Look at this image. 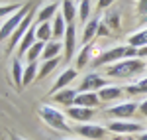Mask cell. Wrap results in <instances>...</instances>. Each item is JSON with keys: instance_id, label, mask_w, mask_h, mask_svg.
Here are the masks:
<instances>
[{"instance_id": "cell-1", "label": "cell", "mask_w": 147, "mask_h": 140, "mask_svg": "<svg viewBox=\"0 0 147 140\" xmlns=\"http://www.w3.org/2000/svg\"><path fill=\"white\" fill-rule=\"evenodd\" d=\"M145 61L143 59H124V61H118V63H112L108 69H106V75L110 77H116V79H129V77H137V75H143L145 73Z\"/></svg>"}, {"instance_id": "cell-2", "label": "cell", "mask_w": 147, "mask_h": 140, "mask_svg": "<svg viewBox=\"0 0 147 140\" xmlns=\"http://www.w3.org/2000/svg\"><path fill=\"white\" fill-rule=\"evenodd\" d=\"M137 57V49L134 46H118L112 47L108 51H104L102 55L92 61L94 67H100V65H112V63H118V61H124V59H131Z\"/></svg>"}, {"instance_id": "cell-3", "label": "cell", "mask_w": 147, "mask_h": 140, "mask_svg": "<svg viewBox=\"0 0 147 140\" xmlns=\"http://www.w3.org/2000/svg\"><path fill=\"white\" fill-rule=\"evenodd\" d=\"M39 117H41V120L45 122L47 126H51V128L59 130V132H71V126L67 124V120H65V115L61 113V111H57V109H53V107L49 105H41L39 107Z\"/></svg>"}, {"instance_id": "cell-4", "label": "cell", "mask_w": 147, "mask_h": 140, "mask_svg": "<svg viewBox=\"0 0 147 140\" xmlns=\"http://www.w3.org/2000/svg\"><path fill=\"white\" fill-rule=\"evenodd\" d=\"M28 14H30V4L26 2V4H24L20 10H18V12H14L10 18H8L6 22L2 24V28H0V44H2L4 40H10L12 34L16 32V28H18V26H20V24L24 22V18H26Z\"/></svg>"}, {"instance_id": "cell-5", "label": "cell", "mask_w": 147, "mask_h": 140, "mask_svg": "<svg viewBox=\"0 0 147 140\" xmlns=\"http://www.w3.org/2000/svg\"><path fill=\"white\" fill-rule=\"evenodd\" d=\"M139 109V105H136L134 101H125V103H120L116 107H110L106 109V117L112 118H120V120H127L136 115V111Z\"/></svg>"}, {"instance_id": "cell-6", "label": "cell", "mask_w": 147, "mask_h": 140, "mask_svg": "<svg viewBox=\"0 0 147 140\" xmlns=\"http://www.w3.org/2000/svg\"><path fill=\"white\" fill-rule=\"evenodd\" d=\"M32 20H34V10H30V14H28V16L24 18V22L20 24V26L16 28V32L12 34L10 42H8V47H6V51H8V53H12V51L16 49V46H18L20 42H22V38L28 34V30H30V28L34 26V24H32Z\"/></svg>"}, {"instance_id": "cell-7", "label": "cell", "mask_w": 147, "mask_h": 140, "mask_svg": "<svg viewBox=\"0 0 147 140\" xmlns=\"http://www.w3.org/2000/svg\"><path fill=\"white\" fill-rule=\"evenodd\" d=\"M141 124L139 122H127V120H114L108 122V130L110 132H118V134H137L141 132Z\"/></svg>"}, {"instance_id": "cell-8", "label": "cell", "mask_w": 147, "mask_h": 140, "mask_svg": "<svg viewBox=\"0 0 147 140\" xmlns=\"http://www.w3.org/2000/svg\"><path fill=\"white\" fill-rule=\"evenodd\" d=\"M102 87H106V79H102L98 73H88L84 75V79L80 83V93H88V91H100Z\"/></svg>"}, {"instance_id": "cell-9", "label": "cell", "mask_w": 147, "mask_h": 140, "mask_svg": "<svg viewBox=\"0 0 147 140\" xmlns=\"http://www.w3.org/2000/svg\"><path fill=\"white\" fill-rule=\"evenodd\" d=\"M75 46H77V26L69 24L67 32H65V61H69V59L73 57Z\"/></svg>"}, {"instance_id": "cell-10", "label": "cell", "mask_w": 147, "mask_h": 140, "mask_svg": "<svg viewBox=\"0 0 147 140\" xmlns=\"http://www.w3.org/2000/svg\"><path fill=\"white\" fill-rule=\"evenodd\" d=\"M77 132H79L80 136H84V138H96L100 140L106 136V128H102V126H98V124H80V126H77Z\"/></svg>"}, {"instance_id": "cell-11", "label": "cell", "mask_w": 147, "mask_h": 140, "mask_svg": "<svg viewBox=\"0 0 147 140\" xmlns=\"http://www.w3.org/2000/svg\"><path fill=\"white\" fill-rule=\"evenodd\" d=\"M77 79V69H67L63 71L61 75H59V79L55 81V85L51 87V93H59V91H63V89H67L71 83Z\"/></svg>"}, {"instance_id": "cell-12", "label": "cell", "mask_w": 147, "mask_h": 140, "mask_svg": "<svg viewBox=\"0 0 147 140\" xmlns=\"http://www.w3.org/2000/svg\"><path fill=\"white\" fill-rule=\"evenodd\" d=\"M102 101L98 93H94V91H88V93H79L77 97V101H75V107H84V109H94V107H98Z\"/></svg>"}, {"instance_id": "cell-13", "label": "cell", "mask_w": 147, "mask_h": 140, "mask_svg": "<svg viewBox=\"0 0 147 140\" xmlns=\"http://www.w3.org/2000/svg\"><path fill=\"white\" fill-rule=\"evenodd\" d=\"M77 97H79V93L75 91V89H71V87H67V89H63V91H59V93L53 95V101L55 103H59V105H65V107H75V101H77Z\"/></svg>"}, {"instance_id": "cell-14", "label": "cell", "mask_w": 147, "mask_h": 140, "mask_svg": "<svg viewBox=\"0 0 147 140\" xmlns=\"http://www.w3.org/2000/svg\"><path fill=\"white\" fill-rule=\"evenodd\" d=\"M124 93H125V89L118 87V85H106V87H102L98 91V97H100V101L108 103V101H114V99H120Z\"/></svg>"}, {"instance_id": "cell-15", "label": "cell", "mask_w": 147, "mask_h": 140, "mask_svg": "<svg viewBox=\"0 0 147 140\" xmlns=\"http://www.w3.org/2000/svg\"><path fill=\"white\" fill-rule=\"evenodd\" d=\"M94 115H96L94 109H84V107H71V109H69V117L75 118V120H79V122L90 120Z\"/></svg>"}, {"instance_id": "cell-16", "label": "cell", "mask_w": 147, "mask_h": 140, "mask_svg": "<svg viewBox=\"0 0 147 140\" xmlns=\"http://www.w3.org/2000/svg\"><path fill=\"white\" fill-rule=\"evenodd\" d=\"M61 14H63L67 26L75 22V16L79 14L77 6H75V0H63V2H61Z\"/></svg>"}, {"instance_id": "cell-17", "label": "cell", "mask_w": 147, "mask_h": 140, "mask_svg": "<svg viewBox=\"0 0 147 140\" xmlns=\"http://www.w3.org/2000/svg\"><path fill=\"white\" fill-rule=\"evenodd\" d=\"M61 49H63V44L61 42H47L45 47H43V53H41V59L43 61H49V59L59 57Z\"/></svg>"}, {"instance_id": "cell-18", "label": "cell", "mask_w": 147, "mask_h": 140, "mask_svg": "<svg viewBox=\"0 0 147 140\" xmlns=\"http://www.w3.org/2000/svg\"><path fill=\"white\" fill-rule=\"evenodd\" d=\"M57 10H59V4H57V2H49V4H45L41 10L37 12V22L39 24L49 22V18H55Z\"/></svg>"}, {"instance_id": "cell-19", "label": "cell", "mask_w": 147, "mask_h": 140, "mask_svg": "<svg viewBox=\"0 0 147 140\" xmlns=\"http://www.w3.org/2000/svg\"><path fill=\"white\" fill-rule=\"evenodd\" d=\"M98 28H100V22L96 18H92V20H88V22L84 24V34H82V44L84 46L90 42L94 36H98Z\"/></svg>"}, {"instance_id": "cell-20", "label": "cell", "mask_w": 147, "mask_h": 140, "mask_svg": "<svg viewBox=\"0 0 147 140\" xmlns=\"http://www.w3.org/2000/svg\"><path fill=\"white\" fill-rule=\"evenodd\" d=\"M65 18H63V14L61 12H57L55 18H53V24H51V28H53V38L59 40V38H65V32H67V26H65Z\"/></svg>"}, {"instance_id": "cell-21", "label": "cell", "mask_w": 147, "mask_h": 140, "mask_svg": "<svg viewBox=\"0 0 147 140\" xmlns=\"http://www.w3.org/2000/svg\"><path fill=\"white\" fill-rule=\"evenodd\" d=\"M35 34H37V42H43V44H47V42L53 38V28H51V24H49V22L37 24Z\"/></svg>"}, {"instance_id": "cell-22", "label": "cell", "mask_w": 147, "mask_h": 140, "mask_svg": "<svg viewBox=\"0 0 147 140\" xmlns=\"http://www.w3.org/2000/svg\"><path fill=\"white\" fill-rule=\"evenodd\" d=\"M12 79H14L16 87H24V67L18 57H14V61H12Z\"/></svg>"}, {"instance_id": "cell-23", "label": "cell", "mask_w": 147, "mask_h": 140, "mask_svg": "<svg viewBox=\"0 0 147 140\" xmlns=\"http://www.w3.org/2000/svg\"><path fill=\"white\" fill-rule=\"evenodd\" d=\"M127 46H134L136 49H139V47H145V46H147V28H145V30H141V32H136V34L129 36Z\"/></svg>"}, {"instance_id": "cell-24", "label": "cell", "mask_w": 147, "mask_h": 140, "mask_svg": "<svg viewBox=\"0 0 147 140\" xmlns=\"http://www.w3.org/2000/svg\"><path fill=\"white\" fill-rule=\"evenodd\" d=\"M92 51H94V46H92V44H86V46L82 47V51L79 53V57H77V67H79V69H82V67L88 63Z\"/></svg>"}, {"instance_id": "cell-25", "label": "cell", "mask_w": 147, "mask_h": 140, "mask_svg": "<svg viewBox=\"0 0 147 140\" xmlns=\"http://www.w3.org/2000/svg\"><path fill=\"white\" fill-rule=\"evenodd\" d=\"M43 47H45V44H43V42H35L34 46L30 47V51L26 53L28 61H30V63H34L37 57H41V53H43Z\"/></svg>"}, {"instance_id": "cell-26", "label": "cell", "mask_w": 147, "mask_h": 140, "mask_svg": "<svg viewBox=\"0 0 147 140\" xmlns=\"http://www.w3.org/2000/svg\"><path fill=\"white\" fill-rule=\"evenodd\" d=\"M57 65H59V57L49 59V61H43V65L39 67V73H37V79H43V77H47V75L55 69Z\"/></svg>"}, {"instance_id": "cell-27", "label": "cell", "mask_w": 147, "mask_h": 140, "mask_svg": "<svg viewBox=\"0 0 147 140\" xmlns=\"http://www.w3.org/2000/svg\"><path fill=\"white\" fill-rule=\"evenodd\" d=\"M37 73H39V71H37V63H35V61L34 63H28V67L24 69V87L34 81V77L37 75Z\"/></svg>"}, {"instance_id": "cell-28", "label": "cell", "mask_w": 147, "mask_h": 140, "mask_svg": "<svg viewBox=\"0 0 147 140\" xmlns=\"http://www.w3.org/2000/svg\"><path fill=\"white\" fill-rule=\"evenodd\" d=\"M88 14H90V2H88V0H80L79 16H80V22H82V24L88 22Z\"/></svg>"}, {"instance_id": "cell-29", "label": "cell", "mask_w": 147, "mask_h": 140, "mask_svg": "<svg viewBox=\"0 0 147 140\" xmlns=\"http://www.w3.org/2000/svg\"><path fill=\"white\" fill-rule=\"evenodd\" d=\"M24 4H6V6H0V18H4V16H8V14H12V12L20 10Z\"/></svg>"}, {"instance_id": "cell-30", "label": "cell", "mask_w": 147, "mask_h": 140, "mask_svg": "<svg viewBox=\"0 0 147 140\" xmlns=\"http://www.w3.org/2000/svg\"><path fill=\"white\" fill-rule=\"evenodd\" d=\"M137 12L147 16V0H137Z\"/></svg>"}, {"instance_id": "cell-31", "label": "cell", "mask_w": 147, "mask_h": 140, "mask_svg": "<svg viewBox=\"0 0 147 140\" xmlns=\"http://www.w3.org/2000/svg\"><path fill=\"white\" fill-rule=\"evenodd\" d=\"M137 111H139V115H141V117L147 118V99L141 103V105H139V109H137Z\"/></svg>"}, {"instance_id": "cell-32", "label": "cell", "mask_w": 147, "mask_h": 140, "mask_svg": "<svg viewBox=\"0 0 147 140\" xmlns=\"http://www.w3.org/2000/svg\"><path fill=\"white\" fill-rule=\"evenodd\" d=\"M114 2H116V0H98V8H108V6H110V4H114Z\"/></svg>"}, {"instance_id": "cell-33", "label": "cell", "mask_w": 147, "mask_h": 140, "mask_svg": "<svg viewBox=\"0 0 147 140\" xmlns=\"http://www.w3.org/2000/svg\"><path fill=\"white\" fill-rule=\"evenodd\" d=\"M108 24H110V26H112V28H116V26H118V16H116V14H110V16H108Z\"/></svg>"}, {"instance_id": "cell-34", "label": "cell", "mask_w": 147, "mask_h": 140, "mask_svg": "<svg viewBox=\"0 0 147 140\" xmlns=\"http://www.w3.org/2000/svg\"><path fill=\"white\" fill-rule=\"evenodd\" d=\"M137 57H147V46L137 49Z\"/></svg>"}, {"instance_id": "cell-35", "label": "cell", "mask_w": 147, "mask_h": 140, "mask_svg": "<svg viewBox=\"0 0 147 140\" xmlns=\"http://www.w3.org/2000/svg\"><path fill=\"white\" fill-rule=\"evenodd\" d=\"M137 138H139V140H147V132H141V134H139Z\"/></svg>"}, {"instance_id": "cell-36", "label": "cell", "mask_w": 147, "mask_h": 140, "mask_svg": "<svg viewBox=\"0 0 147 140\" xmlns=\"http://www.w3.org/2000/svg\"><path fill=\"white\" fill-rule=\"evenodd\" d=\"M16 140H22V138H16Z\"/></svg>"}, {"instance_id": "cell-37", "label": "cell", "mask_w": 147, "mask_h": 140, "mask_svg": "<svg viewBox=\"0 0 147 140\" xmlns=\"http://www.w3.org/2000/svg\"><path fill=\"white\" fill-rule=\"evenodd\" d=\"M79 2H80V0H79Z\"/></svg>"}, {"instance_id": "cell-38", "label": "cell", "mask_w": 147, "mask_h": 140, "mask_svg": "<svg viewBox=\"0 0 147 140\" xmlns=\"http://www.w3.org/2000/svg\"><path fill=\"white\" fill-rule=\"evenodd\" d=\"M14 140H16V138H14Z\"/></svg>"}]
</instances>
